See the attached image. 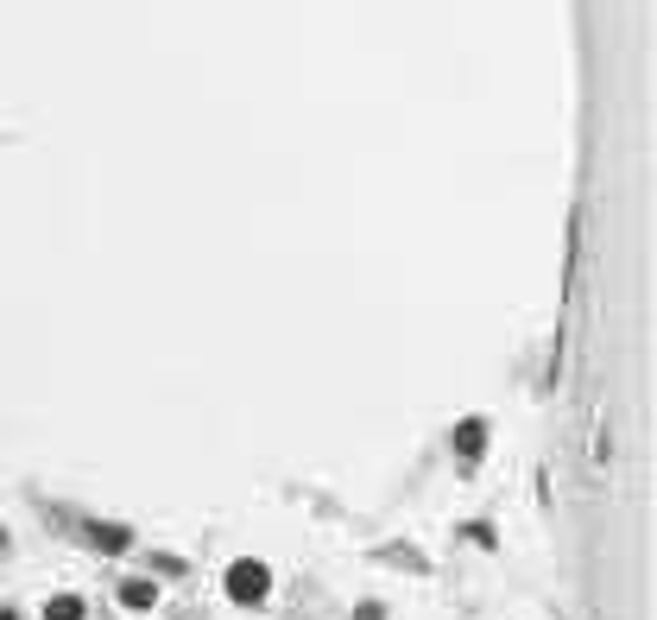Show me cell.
<instances>
[{
    "label": "cell",
    "mask_w": 657,
    "mask_h": 620,
    "mask_svg": "<svg viewBox=\"0 0 657 620\" xmlns=\"http://www.w3.org/2000/svg\"><path fill=\"white\" fill-rule=\"evenodd\" d=\"M265 589H272V570H265L260 557H241V564H228V596L234 601H265Z\"/></svg>",
    "instance_id": "6da1fadb"
},
{
    "label": "cell",
    "mask_w": 657,
    "mask_h": 620,
    "mask_svg": "<svg viewBox=\"0 0 657 620\" xmlns=\"http://www.w3.org/2000/svg\"><path fill=\"white\" fill-rule=\"evenodd\" d=\"M83 538L95 545V551H127V545H133V531H127V526H114V519H88Z\"/></svg>",
    "instance_id": "7a4b0ae2"
},
{
    "label": "cell",
    "mask_w": 657,
    "mask_h": 620,
    "mask_svg": "<svg viewBox=\"0 0 657 620\" xmlns=\"http://www.w3.org/2000/svg\"><path fill=\"white\" fill-rule=\"evenodd\" d=\"M481 450H487V418H461L456 424V456L461 463H474Z\"/></svg>",
    "instance_id": "3957f363"
},
{
    "label": "cell",
    "mask_w": 657,
    "mask_h": 620,
    "mask_svg": "<svg viewBox=\"0 0 657 620\" xmlns=\"http://www.w3.org/2000/svg\"><path fill=\"white\" fill-rule=\"evenodd\" d=\"M153 601H158V589L146 576H127V582H121V608H153Z\"/></svg>",
    "instance_id": "277c9868"
},
{
    "label": "cell",
    "mask_w": 657,
    "mask_h": 620,
    "mask_svg": "<svg viewBox=\"0 0 657 620\" xmlns=\"http://www.w3.org/2000/svg\"><path fill=\"white\" fill-rule=\"evenodd\" d=\"M88 608H83V596H51L44 601V620H83Z\"/></svg>",
    "instance_id": "5b68a950"
},
{
    "label": "cell",
    "mask_w": 657,
    "mask_h": 620,
    "mask_svg": "<svg viewBox=\"0 0 657 620\" xmlns=\"http://www.w3.org/2000/svg\"><path fill=\"white\" fill-rule=\"evenodd\" d=\"M0 620H20V614H13V608H0Z\"/></svg>",
    "instance_id": "8992f818"
},
{
    "label": "cell",
    "mask_w": 657,
    "mask_h": 620,
    "mask_svg": "<svg viewBox=\"0 0 657 620\" xmlns=\"http://www.w3.org/2000/svg\"><path fill=\"white\" fill-rule=\"evenodd\" d=\"M0 551H7V531H0Z\"/></svg>",
    "instance_id": "52a82bcc"
}]
</instances>
